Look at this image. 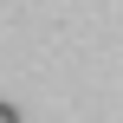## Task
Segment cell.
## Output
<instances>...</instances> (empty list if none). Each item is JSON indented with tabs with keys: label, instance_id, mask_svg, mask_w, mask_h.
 Returning a JSON list of instances; mask_svg holds the SVG:
<instances>
[{
	"label": "cell",
	"instance_id": "obj_1",
	"mask_svg": "<svg viewBox=\"0 0 123 123\" xmlns=\"http://www.w3.org/2000/svg\"><path fill=\"white\" fill-rule=\"evenodd\" d=\"M0 123H19V110H13V104H0Z\"/></svg>",
	"mask_w": 123,
	"mask_h": 123
}]
</instances>
